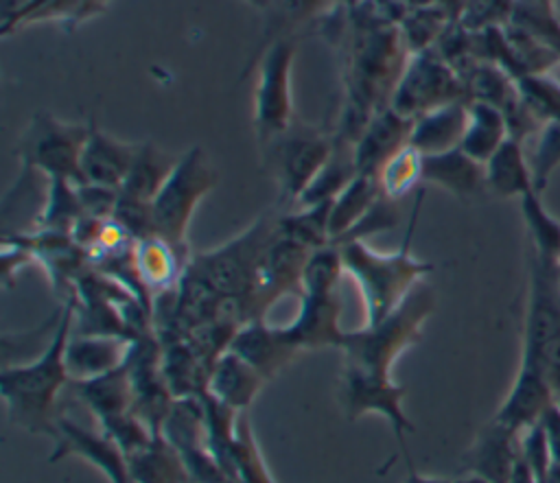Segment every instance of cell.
Instances as JSON below:
<instances>
[{"label":"cell","instance_id":"cell-1","mask_svg":"<svg viewBox=\"0 0 560 483\" xmlns=\"http://www.w3.org/2000/svg\"><path fill=\"white\" fill-rule=\"evenodd\" d=\"M74 291L68 293L61 306L59 326L37 358L22 365H7L0 374V393L7 407L9 422L31 435H57V422L63 415L59 400L70 382L66 372V343L74 328Z\"/></svg>","mask_w":560,"mask_h":483},{"label":"cell","instance_id":"cell-2","mask_svg":"<svg viewBox=\"0 0 560 483\" xmlns=\"http://www.w3.org/2000/svg\"><path fill=\"white\" fill-rule=\"evenodd\" d=\"M418 208L420 199L416 201L402 245L394 251H376L368 247L365 240L339 245L343 271L354 280L361 293L365 323H376L392 315L409 297V293L433 271L431 262L420 260L411 254V234Z\"/></svg>","mask_w":560,"mask_h":483},{"label":"cell","instance_id":"cell-3","mask_svg":"<svg viewBox=\"0 0 560 483\" xmlns=\"http://www.w3.org/2000/svg\"><path fill=\"white\" fill-rule=\"evenodd\" d=\"M433 308L435 293L431 284L420 282L392 315L346 332L339 345L343 352V369L376 380H389L398 356L420 341L422 326Z\"/></svg>","mask_w":560,"mask_h":483},{"label":"cell","instance_id":"cell-4","mask_svg":"<svg viewBox=\"0 0 560 483\" xmlns=\"http://www.w3.org/2000/svg\"><path fill=\"white\" fill-rule=\"evenodd\" d=\"M278 216L265 212L249 227H245L234 238L223 245L190 254L188 264L184 269L186 275L203 284L221 299L241 302L247 321H249V297L254 288V275L258 260L276 234Z\"/></svg>","mask_w":560,"mask_h":483},{"label":"cell","instance_id":"cell-5","mask_svg":"<svg viewBox=\"0 0 560 483\" xmlns=\"http://www.w3.org/2000/svg\"><path fill=\"white\" fill-rule=\"evenodd\" d=\"M341 251L335 245L319 247L306 260L300 288V310L284 326L289 339L302 350L339 347L346 330L339 326L341 302L337 295L339 278L343 275Z\"/></svg>","mask_w":560,"mask_h":483},{"label":"cell","instance_id":"cell-6","mask_svg":"<svg viewBox=\"0 0 560 483\" xmlns=\"http://www.w3.org/2000/svg\"><path fill=\"white\" fill-rule=\"evenodd\" d=\"M219 173L201 146H190L179 155L177 166L151 201L153 234L168 240L179 251H188V227L197 205L214 190Z\"/></svg>","mask_w":560,"mask_h":483},{"label":"cell","instance_id":"cell-7","mask_svg":"<svg viewBox=\"0 0 560 483\" xmlns=\"http://www.w3.org/2000/svg\"><path fill=\"white\" fill-rule=\"evenodd\" d=\"M332 149V138L298 118L284 133L260 146L262 166L273 177L282 203L298 205L300 197L328 162Z\"/></svg>","mask_w":560,"mask_h":483},{"label":"cell","instance_id":"cell-8","mask_svg":"<svg viewBox=\"0 0 560 483\" xmlns=\"http://www.w3.org/2000/svg\"><path fill=\"white\" fill-rule=\"evenodd\" d=\"M90 133V122H66L52 114H33L22 133L18 155L26 173L44 179L81 181V151Z\"/></svg>","mask_w":560,"mask_h":483},{"label":"cell","instance_id":"cell-9","mask_svg":"<svg viewBox=\"0 0 560 483\" xmlns=\"http://www.w3.org/2000/svg\"><path fill=\"white\" fill-rule=\"evenodd\" d=\"M293 61L295 46L287 37L269 44L258 61L252 94V125L258 146L269 144L273 138L284 133L295 120L291 87Z\"/></svg>","mask_w":560,"mask_h":483},{"label":"cell","instance_id":"cell-10","mask_svg":"<svg viewBox=\"0 0 560 483\" xmlns=\"http://www.w3.org/2000/svg\"><path fill=\"white\" fill-rule=\"evenodd\" d=\"M455 101H468V90L459 72L440 55L422 52L405 66L392 92L389 107L405 118L416 120L418 116Z\"/></svg>","mask_w":560,"mask_h":483},{"label":"cell","instance_id":"cell-11","mask_svg":"<svg viewBox=\"0 0 560 483\" xmlns=\"http://www.w3.org/2000/svg\"><path fill=\"white\" fill-rule=\"evenodd\" d=\"M315 249L284 236L278 227L267 243L254 275V288L249 297V319L265 317V313L284 295L302 288V273L306 260Z\"/></svg>","mask_w":560,"mask_h":483},{"label":"cell","instance_id":"cell-12","mask_svg":"<svg viewBox=\"0 0 560 483\" xmlns=\"http://www.w3.org/2000/svg\"><path fill=\"white\" fill-rule=\"evenodd\" d=\"M339 398H341L343 413L350 422H354L368 413L383 415L392 424L394 435L405 450V435L416 431V426L411 424V420L407 417V413L402 409L405 387L396 385L392 378L376 380V378H368V376L343 369Z\"/></svg>","mask_w":560,"mask_h":483},{"label":"cell","instance_id":"cell-13","mask_svg":"<svg viewBox=\"0 0 560 483\" xmlns=\"http://www.w3.org/2000/svg\"><path fill=\"white\" fill-rule=\"evenodd\" d=\"M63 457H79L90 461L112 483H131L127 457L118 448V444L101 428L98 431L85 428L66 415H61L57 422V435H55V448H52L50 461H59Z\"/></svg>","mask_w":560,"mask_h":483},{"label":"cell","instance_id":"cell-14","mask_svg":"<svg viewBox=\"0 0 560 483\" xmlns=\"http://www.w3.org/2000/svg\"><path fill=\"white\" fill-rule=\"evenodd\" d=\"M230 350L247 361L265 380H271L300 354L287 330L269 326L265 317L245 321L236 330Z\"/></svg>","mask_w":560,"mask_h":483},{"label":"cell","instance_id":"cell-15","mask_svg":"<svg viewBox=\"0 0 560 483\" xmlns=\"http://www.w3.org/2000/svg\"><path fill=\"white\" fill-rule=\"evenodd\" d=\"M411 127L413 120L405 118L392 107L378 109L374 116H370L352 146L357 173L376 177L383 164L405 144H409Z\"/></svg>","mask_w":560,"mask_h":483},{"label":"cell","instance_id":"cell-16","mask_svg":"<svg viewBox=\"0 0 560 483\" xmlns=\"http://www.w3.org/2000/svg\"><path fill=\"white\" fill-rule=\"evenodd\" d=\"M133 339L116 334L70 332L63 361L70 382H85L122 367L129 358Z\"/></svg>","mask_w":560,"mask_h":483},{"label":"cell","instance_id":"cell-17","mask_svg":"<svg viewBox=\"0 0 560 483\" xmlns=\"http://www.w3.org/2000/svg\"><path fill=\"white\" fill-rule=\"evenodd\" d=\"M140 142H127L105 133L90 120V133L81 151V181L120 190L133 164Z\"/></svg>","mask_w":560,"mask_h":483},{"label":"cell","instance_id":"cell-18","mask_svg":"<svg viewBox=\"0 0 560 483\" xmlns=\"http://www.w3.org/2000/svg\"><path fill=\"white\" fill-rule=\"evenodd\" d=\"M553 400V389L542 367L536 363L521 361L518 374L492 420H497L499 424L508 426L514 433H521L527 426L536 424Z\"/></svg>","mask_w":560,"mask_h":483},{"label":"cell","instance_id":"cell-19","mask_svg":"<svg viewBox=\"0 0 560 483\" xmlns=\"http://www.w3.org/2000/svg\"><path fill=\"white\" fill-rule=\"evenodd\" d=\"M131 254L140 282L151 299L177 288L190 258V254L179 251L158 234L133 240Z\"/></svg>","mask_w":560,"mask_h":483},{"label":"cell","instance_id":"cell-20","mask_svg":"<svg viewBox=\"0 0 560 483\" xmlns=\"http://www.w3.org/2000/svg\"><path fill=\"white\" fill-rule=\"evenodd\" d=\"M518 457V433L492 420L486 424L472 448L466 452L470 472L486 483H508Z\"/></svg>","mask_w":560,"mask_h":483},{"label":"cell","instance_id":"cell-21","mask_svg":"<svg viewBox=\"0 0 560 483\" xmlns=\"http://www.w3.org/2000/svg\"><path fill=\"white\" fill-rule=\"evenodd\" d=\"M265 378L230 347L221 352L208 376V393L234 411H245L265 387Z\"/></svg>","mask_w":560,"mask_h":483},{"label":"cell","instance_id":"cell-22","mask_svg":"<svg viewBox=\"0 0 560 483\" xmlns=\"http://www.w3.org/2000/svg\"><path fill=\"white\" fill-rule=\"evenodd\" d=\"M468 122V101L435 107L413 120L409 144L422 155H438L462 144Z\"/></svg>","mask_w":560,"mask_h":483},{"label":"cell","instance_id":"cell-23","mask_svg":"<svg viewBox=\"0 0 560 483\" xmlns=\"http://www.w3.org/2000/svg\"><path fill=\"white\" fill-rule=\"evenodd\" d=\"M422 181L466 199L486 190V170L481 162L472 160L457 146L438 155H424Z\"/></svg>","mask_w":560,"mask_h":483},{"label":"cell","instance_id":"cell-24","mask_svg":"<svg viewBox=\"0 0 560 483\" xmlns=\"http://www.w3.org/2000/svg\"><path fill=\"white\" fill-rule=\"evenodd\" d=\"M162 341V372L175 398L201 396L208 391L210 363L184 337H168Z\"/></svg>","mask_w":560,"mask_h":483},{"label":"cell","instance_id":"cell-25","mask_svg":"<svg viewBox=\"0 0 560 483\" xmlns=\"http://www.w3.org/2000/svg\"><path fill=\"white\" fill-rule=\"evenodd\" d=\"M486 170V190L501 199H521L534 188L532 164L523 153V142L508 138L492 157L483 164Z\"/></svg>","mask_w":560,"mask_h":483},{"label":"cell","instance_id":"cell-26","mask_svg":"<svg viewBox=\"0 0 560 483\" xmlns=\"http://www.w3.org/2000/svg\"><path fill=\"white\" fill-rule=\"evenodd\" d=\"M72 389L98 424L133 411V385L127 363L105 376L85 382H72Z\"/></svg>","mask_w":560,"mask_h":483},{"label":"cell","instance_id":"cell-27","mask_svg":"<svg viewBox=\"0 0 560 483\" xmlns=\"http://www.w3.org/2000/svg\"><path fill=\"white\" fill-rule=\"evenodd\" d=\"M127 466L131 483H186L190 479L184 457L162 433L129 455Z\"/></svg>","mask_w":560,"mask_h":483},{"label":"cell","instance_id":"cell-28","mask_svg":"<svg viewBox=\"0 0 560 483\" xmlns=\"http://www.w3.org/2000/svg\"><path fill=\"white\" fill-rule=\"evenodd\" d=\"M107 2L109 0H31L15 17L2 22V33L9 35L18 28L44 22H57L70 31L103 13Z\"/></svg>","mask_w":560,"mask_h":483},{"label":"cell","instance_id":"cell-29","mask_svg":"<svg viewBox=\"0 0 560 483\" xmlns=\"http://www.w3.org/2000/svg\"><path fill=\"white\" fill-rule=\"evenodd\" d=\"M177 162H179V155H173L155 146L153 142H140L133 164L129 168V175L120 186V192L151 203L155 195L162 190V186L166 184V179L171 177Z\"/></svg>","mask_w":560,"mask_h":483},{"label":"cell","instance_id":"cell-30","mask_svg":"<svg viewBox=\"0 0 560 483\" xmlns=\"http://www.w3.org/2000/svg\"><path fill=\"white\" fill-rule=\"evenodd\" d=\"M510 138L503 111L483 101H468V122L459 149L486 164L492 153Z\"/></svg>","mask_w":560,"mask_h":483},{"label":"cell","instance_id":"cell-31","mask_svg":"<svg viewBox=\"0 0 560 483\" xmlns=\"http://www.w3.org/2000/svg\"><path fill=\"white\" fill-rule=\"evenodd\" d=\"M381 188L376 177L357 175L332 201L328 212V234L330 245L346 236L365 214L368 210L381 199Z\"/></svg>","mask_w":560,"mask_h":483},{"label":"cell","instance_id":"cell-32","mask_svg":"<svg viewBox=\"0 0 560 483\" xmlns=\"http://www.w3.org/2000/svg\"><path fill=\"white\" fill-rule=\"evenodd\" d=\"M232 476L236 483H273L258 441L254 437V428L249 417L241 411L236 420V431L230 448Z\"/></svg>","mask_w":560,"mask_h":483},{"label":"cell","instance_id":"cell-33","mask_svg":"<svg viewBox=\"0 0 560 483\" xmlns=\"http://www.w3.org/2000/svg\"><path fill=\"white\" fill-rule=\"evenodd\" d=\"M422 166L424 155L416 146L405 144L383 164V168L376 175L381 195L392 201H398L402 195H407L422 181Z\"/></svg>","mask_w":560,"mask_h":483},{"label":"cell","instance_id":"cell-34","mask_svg":"<svg viewBox=\"0 0 560 483\" xmlns=\"http://www.w3.org/2000/svg\"><path fill=\"white\" fill-rule=\"evenodd\" d=\"M521 201V214L527 225L532 247L538 258L545 260H556L558 262V251H560V221L547 212V208L540 201L538 192H529L518 199Z\"/></svg>","mask_w":560,"mask_h":483},{"label":"cell","instance_id":"cell-35","mask_svg":"<svg viewBox=\"0 0 560 483\" xmlns=\"http://www.w3.org/2000/svg\"><path fill=\"white\" fill-rule=\"evenodd\" d=\"M529 164L534 175V188L538 195H542L553 170L560 166V120H547L538 129V140Z\"/></svg>","mask_w":560,"mask_h":483},{"label":"cell","instance_id":"cell-36","mask_svg":"<svg viewBox=\"0 0 560 483\" xmlns=\"http://www.w3.org/2000/svg\"><path fill=\"white\" fill-rule=\"evenodd\" d=\"M518 452L527 463V468L532 470V474L536 476V481L545 483L553 468V461H551V452H549L540 420L518 433Z\"/></svg>","mask_w":560,"mask_h":483},{"label":"cell","instance_id":"cell-37","mask_svg":"<svg viewBox=\"0 0 560 483\" xmlns=\"http://www.w3.org/2000/svg\"><path fill=\"white\" fill-rule=\"evenodd\" d=\"M398 225V210H396V201L381 197L370 210L368 214L346 234L341 236L337 243H332L335 247L346 245V243H357V240H368V236H374L378 232L385 229H394Z\"/></svg>","mask_w":560,"mask_h":483},{"label":"cell","instance_id":"cell-38","mask_svg":"<svg viewBox=\"0 0 560 483\" xmlns=\"http://www.w3.org/2000/svg\"><path fill=\"white\" fill-rule=\"evenodd\" d=\"M551 389H553V398L560 391V326L556 328V332L549 337V341L545 343L540 358H538Z\"/></svg>","mask_w":560,"mask_h":483},{"label":"cell","instance_id":"cell-39","mask_svg":"<svg viewBox=\"0 0 560 483\" xmlns=\"http://www.w3.org/2000/svg\"><path fill=\"white\" fill-rule=\"evenodd\" d=\"M540 424H542V431H545V437H547L551 461H553L556 468H560V407L556 404V400L542 413Z\"/></svg>","mask_w":560,"mask_h":483},{"label":"cell","instance_id":"cell-40","mask_svg":"<svg viewBox=\"0 0 560 483\" xmlns=\"http://www.w3.org/2000/svg\"><path fill=\"white\" fill-rule=\"evenodd\" d=\"M405 483H486L483 479L470 474L466 479H438V476H424L420 472H416V468L411 466V461H407V476Z\"/></svg>","mask_w":560,"mask_h":483},{"label":"cell","instance_id":"cell-41","mask_svg":"<svg viewBox=\"0 0 560 483\" xmlns=\"http://www.w3.org/2000/svg\"><path fill=\"white\" fill-rule=\"evenodd\" d=\"M28 2H31V0H2V7H4V11H9V13H18V11H22Z\"/></svg>","mask_w":560,"mask_h":483},{"label":"cell","instance_id":"cell-42","mask_svg":"<svg viewBox=\"0 0 560 483\" xmlns=\"http://www.w3.org/2000/svg\"><path fill=\"white\" fill-rule=\"evenodd\" d=\"M540 7H545V9H553V0H536Z\"/></svg>","mask_w":560,"mask_h":483},{"label":"cell","instance_id":"cell-43","mask_svg":"<svg viewBox=\"0 0 560 483\" xmlns=\"http://www.w3.org/2000/svg\"><path fill=\"white\" fill-rule=\"evenodd\" d=\"M245 2H249V4H262L265 0H245Z\"/></svg>","mask_w":560,"mask_h":483},{"label":"cell","instance_id":"cell-44","mask_svg":"<svg viewBox=\"0 0 560 483\" xmlns=\"http://www.w3.org/2000/svg\"><path fill=\"white\" fill-rule=\"evenodd\" d=\"M556 404H558V407H560V391H558V393H556Z\"/></svg>","mask_w":560,"mask_h":483},{"label":"cell","instance_id":"cell-45","mask_svg":"<svg viewBox=\"0 0 560 483\" xmlns=\"http://www.w3.org/2000/svg\"><path fill=\"white\" fill-rule=\"evenodd\" d=\"M558 288H560V267H558Z\"/></svg>","mask_w":560,"mask_h":483},{"label":"cell","instance_id":"cell-46","mask_svg":"<svg viewBox=\"0 0 560 483\" xmlns=\"http://www.w3.org/2000/svg\"><path fill=\"white\" fill-rule=\"evenodd\" d=\"M558 267H560V251H558Z\"/></svg>","mask_w":560,"mask_h":483},{"label":"cell","instance_id":"cell-47","mask_svg":"<svg viewBox=\"0 0 560 483\" xmlns=\"http://www.w3.org/2000/svg\"><path fill=\"white\" fill-rule=\"evenodd\" d=\"M186 483H197V481H192V479H188V481H186Z\"/></svg>","mask_w":560,"mask_h":483},{"label":"cell","instance_id":"cell-48","mask_svg":"<svg viewBox=\"0 0 560 483\" xmlns=\"http://www.w3.org/2000/svg\"><path fill=\"white\" fill-rule=\"evenodd\" d=\"M558 59H560V48H558Z\"/></svg>","mask_w":560,"mask_h":483}]
</instances>
